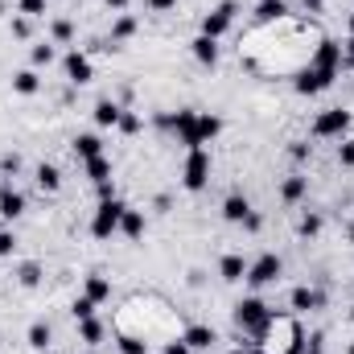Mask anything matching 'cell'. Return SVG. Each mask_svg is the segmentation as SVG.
<instances>
[{
    "instance_id": "1",
    "label": "cell",
    "mask_w": 354,
    "mask_h": 354,
    "mask_svg": "<svg viewBox=\"0 0 354 354\" xmlns=\"http://www.w3.org/2000/svg\"><path fill=\"white\" fill-rule=\"evenodd\" d=\"M235 326H239L243 334H252V342L264 346L268 334H272V326H276V309H268L260 297H243V301L235 305Z\"/></svg>"
},
{
    "instance_id": "2",
    "label": "cell",
    "mask_w": 354,
    "mask_h": 354,
    "mask_svg": "<svg viewBox=\"0 0 354 354\" xmlns=\"http://www.w3.org/2000/svg\"><path fill=\"white\" fill-rule=\"evenodd\" d=\"M206 181H210V153L206 149H189L185 153V169H181V185L189 194H198V189H206Z\"/></svg>"
},
{
    "instance_id": "3",
    "label": "cell",
    "mask_w": 354,
    "mask_h": 354,
    "mask_svg": "<svg viewBox=\"0 0 354 354\" xmlns=\"http://www.w3.org/2000/svg\"><path fill=\"white\" fill-rule=\"evenodd\" d=\"M124 202L120 198H111V202H99V210H95V218H91V235L95 239H111L115 231H120V218H124Z\"/></svg>"
},
{
    "instance_id": "4",
    "label": "cell",
    "mask_w": 354,
    "mask_h": 354,
    "mask_svg": "<svg viewBox=\"0 0 354 354\" xmlns=\"http://www.w3.org/2000/svg\"><path fill=\"white\" fill-rule=\"evenodd\" d=\"M346 132H351V111H346V107H330V111H322V115L313 120V136H317V140H334V136L342 140Z\"/></svg>"
},
{
    "instance_id": "5",
    "label": "cell",
    "mask_w": 354,
    "mask_h": 354,
    "mask_svg": "<svg viewBox=\"0 0 354 354\" xmlns=\"http://www.w3.org/2000/svg\"><path fill=\"white\" fill-rule=\"evenodd\" d=\"M280 272H284V260H280L276 252H264L260 260L248 264V276H243V280H248L252 288H264V284H272V280H280Z\"/></svg>"
},
{
    "instance_id": "6",
    "label": "cell",
    "mask_w": 354,
    "mask_h": 354,
    "mask_svg": "<svg viewBox=\"0 0 354 354\" xmlns=\"http://www.w3.org/2000/svg\"><path fill=\"white\" fill-rule=\"evenodd\" d=\"M235 12H239V4H235V0H223L218 8H210V12L202 17V33L218 41V37H223V33L231 29V21H235Z\"/></svg>"
},
{
    "instance_id": "7",
    "label": "cell",
    "mask_w": 354,
    "mask_h": 354,
    "mask_svg": "<svg viewBox=\"0 0 354 354\" xmlns=\"http://www.w3.org/2000/svg\"><path fill=\"white\" fill-rule=\"evenodd\" d=\"M334 79H338L334 66H313V62H309V71H301V79H297V91H301V95H317V91L330 87Z\"/></svg>"
},
{
    "instance_id": "8",
    "label": "cell",
    "mask_w": 354,
    "mask_h": 354,
    "mask_svg": "<svg viewBox=\"0 0 354 354\" xmlns=\"http://www.w3.org/2000/svg\"><path fill=\"white\" fill-rule=\"evenodd\" d=\"M62 71H66V79H71L75 87H87L91 79H95V66H91V58L83 50H71V54L62 58Z\"/></svg>"
},
{
    "instance_id": "9",
    "label": "cell",
    "mask_w": 354,
    "mask_h": 354,
    "mask_svg": "<svg viewBox=\"0 0 354 354\" xmlns=\"http://www.w3.org/2000/svg\"><path fill=\"white\" fill-rule=\"evenodd\" d=\"M169 128L177 132V140L185 145V153L189 149H202V140H198V111H177Z\"/></svg>"
},
{
    "instance_id": "10",
    "label": "cell",
    "mask_w": 354,
    "mask_h": 354,
    "mask_svg": "<svg viewBox=\"0 0 354 354\" xmlns=\"http://www.w3.org/2000/svg\"><path fill=\"white\" fill-rule=\"evenodd\" d=\"M322 301H326V297H322V292H313L309 284H297V288L288 292V309H292V313H309V309H317Z\"/></svg>"
},
{
    "instance_id": "11",
    "label": "cell",
    "mask_w": 354,
    "mask_h": 354,
    "mask_svg": "<svg viewBox=\"0 0 354 354\" xmlns=\"http://www.w3.org/2000/svg\"><path fill=\"white\" fill-rule=\"evenodd\" d=\"M189 54H194L202 66H214V62H218V41H214V37H206V33H198V37L189 41Z\"/></svg>"
},
{
    "instance_id": "12",
    "label": "cell",
    "mask_w": 354,
    "mask_h": 354,
    "mask_svg": "<svg viewBox=\"0 0 354 354\" xmlns=\"http://www.w3.org/2000/svg\"><path fill=\"white\" fill-rule=\"evenodd\" d=\"M181 342H185L189 351H210V346L218 342V334H214L210 326H189V330L181 334Z\"/></svg>"
},
{
    "instance_id": "13",
    "label": "cell",
    "mask_w": 354,
    "mask_h": 354,
    "mask_svg": "<svg viewBox=\"0 0 354 354\" xmlns=\"http://www.w3.org/2000/svg\"><path fill=\"white\" fill-rule=\"evenodd\" d=\"M305 189H309V177H301V174L284 177V181H280V202H284V206H297V202L305 198Z\"/></svg>"
},
{
    "instance_id": "14",
    "label": "cell",
    "mask_w": 354,
    "mask_h": 354,
    "mask_svg": "<svg viewBox=\"0 0 354 354\" xmlns=\"http://www.w3.org/2000/svg\"><path fill=\"white\" fill-rule=\"evenodd\" d=\"M248 214H252V202H248L243 194H227V198H223V218H227V223H243Z\"/></svg>"
},
{
    "instance_id": "15",
    "label": "cell",
    "mask_w": 354,
    "mask_h": 354,
    "mask_svg": "<svg viewBox=\"0 0 354 354\" xmlns=\"http://www.w3.org/2000/svg\"><path fill=\"white\" fill-rule=\"evenodd\" d=\"M218 276H223L227 284H239V280L248 276V260H243V256H235V252H231V256H223V260H218Z\"/></svg>"
},
{
    "instance_id": "16",
    "label": "cell",
    "mask_w": 354,
    "mask_h": 354,
    "mask_svg": "<svg viewBox=\"0 0 354 354\" xmlns=\"http://www.w3.org/2000/svg\"><path fill=\"white\" fill-rule=\"evenodd\" d=\"M313 66H334V71H342V46L326 37V41L317 46V54H313Z\"/></svg>"
},
{
    "instance_id": "17",
    "label": "cell",
    "mask_w": 354,
    "mask_h": 354,
    "mask_svg": "<svg viewBox=\"0 0 354 354\" xmlns=\"http://www.w3.org/2000/svg\"><path fill=\"white\" fill-rule=\"evenodd\" d=\"M120 115H124V107H120L115 99H99V103H95V124H99V128H115Z\"/></svg>"
},
{
    "instance_id": "18",
    "label": "cell",
    "mask_w": 354,
    "mask_h": 354,
    "mask_svg": "<svg viewBox=\"0 0 354 354\" xmlns=\"http://www.w3.org/2000/svg\"><path fill=\"white\" fill-rule=\"evenodd\" d=\"M25 214V194H17V189H0V218H21Z\"/></svg>"
},
{
    "instance_id": "19",
    "label": "cell",
    "mask_w": 354,
    "mask_h": 354,
    "mask_svg": "<svg viewBox=\"0 0 354 354\" xmlns=\"http://www.w3.org/2000/svg\"><path fill=\"white\" fill-rule=\"evenodd\" d=\"M75 157H83V161L103 157V140H99L95 132H79V136H75Z\"/></svg>"
},
{
    "instance_id": "20",
    "label": "cell",
    "mask_w": 354,
    "mask_h": 354,
    "mask_svg": "<svg viewBox=\"0 0 354 354\" xmlns=\"http://www.w3.org/2000/svg\"><path fill=\"white\" fill-rule=\"evenodd\" d=\"M83 292H87L95 305H103V301L111 297V280H107L103 272H91V276H87V288H83Z\"/></svg>"
},
{
    "instance_id": "21",
    "label": "cell",
    "mask_w": 354,
    "mask_h": 354,
    "mask_svg": "<svg viewBox=\"0 0 354 354\" xmlns=\"http://www.w3.org/2000/svg\"><path fill=\"white\" fill-rule=\"evenodd\" d=\"M132 33H136V17H132V12H120L115 25H111V50H115L120 41H128Z\"/></svg>"
},
{
    "instance_id": "22",
    "label": "cell",
    "mask_w": 354,
    "mask_h": 354,
    "mask_svg": "<svg viewBox=\"0 0 354 354\" xmlns=\"http://www.w3.org/2000/svg\"><path fill=\"white\" fill-rule=\"evenodd\" d=\"M218 132H223V120H218V115H206V111H198V140H202V149H206V145H210Z\"/></svg>"
},
{
    "instance_id": "23",
    "label": "cell",
    "mask_w": 354,
    "mask_h": 354,
    "mask_svg": "<svg viewBox=\"0 0 354 354\" xmlns=\"http://www.w3.org/2000/svg\"><path fill=\"white\" fill-rule=\"evenodd\" d=\"M37 189H41V194H58V189H62V174H58V169H54V165H37Z\"/></svg>"
},
{
    "instance_id": "24",
    "label": "cell",
    "mask_w": 354,
    "mask_h": 354,
    "mask_svg": "<svg viewBox=\"0 0 354 354\" xmlns=\"http://www.w3.org/2000/svg\"><path fill=\"white\" fill-rule=\"evenodd\" d=\"M120 231H124L128 239H145V214H140V210H124Z\"/></svg>"
},
{
    "instance_id": "25",
    "label": "cell",
    "mask_w": 354,
    "mask_h": 354,
    "mask_svg": "<svg viewBox=\"0 0 354 354\" xmlns=\"http://www.w3.org/2000/svg\"><path fill=\"white\" fill-rule=\"evenodd\" d=\"M12 91H17V95H37V91H41L37 71H17V75H12Z\"/></svg>"
},
{
    "instance_id": "26",
    "label": "cell",
    "mask_w": 354,
    "mask_h": 354,
    "mask_svg": "<svg viewBox=\"0 0 354 354\" xmlns=\"http://www.w3.org/2000/svg\"><path fill=\"white\" fill-rule=\"evenodd\" d=\"M50 338H54V334H50V326H46V322H33V326H29V334H25V342H29L33 351H50Z\"/></svg>"
},
{
    "instance_id": "27",
    "label": "cell",
    "mask_w": 354,
    "mask_h": 354,
    "mask_svg": "<svg viewBox=\"0 0 354 354\" xmlns=\"http://www.w3.org/2000/svg\"><path fill=\"white\" fill-rule=\"evenodd\" d=\"M284 12H288L284 0H260V4H256V21H280Z\"/></svg>"
},
{
    "instance_id": "28",
    "label": "cell",
    "mask_w": 354,
    "mask_h": 354,
    "mask_svg": "<svg viewBox=\"0 0 354 354\" xmlns=\"http://www.w3.org/2000/svg\"><path fill=\"white\" fill-rule=\"evenodd\" d=\"M50 37H54L58 46H71V41H75V25H71L66 17H54V21H50Z\"/></svg>"
},
{
    "instance_id": "29",
    "label": "cell",
    "mask_w": 354,
    "mask_h": 354,
    "mask_svg": "<svg viewBox=\"0 0 354 354\" xmlns=\"http://www.w3.org/2000/svg\"><path fill=\"white\" fill-rule=\"evenodd\" d=\"M322 227H326V218H322L317 210H309V214L297 223V235H301V239H313V235H322Z\"/></svg>"
},
{
    "instance_id": "30",
    "label": "cell",
    "mask_w": 354,
    "mask_h": 354,
    "mask_svg": "<svg viewBox=\"0 0 354 354\" xmlns=\"http://www.w3.org/2000/svg\"><path fill=\"white\" fill-rule=\"evenodd\" d=\"M79 342H83V346H99V342H103V326H99L95 317L79 322Z\"/></svg>"
},
{
    "instance_id": "31",
    "label": "cell",
    "mask_w": 354,
    "mask_h": 354,
    "mask_svg": "<svg viewBox=\"0 0 354 354\" xmlns=\"http://www.w3.org/2000/svg\"><path fill=\"white\" fill-rule=\"evenodd\" d=\"M83 165H87V177L95 185H99V181H111V161H107V157H91Z\"/></svg>"
},
{
    "instance_id": "32",
    "label": "cell",
    "mask_w": 354,
    "mask_h": 354,
    "mask_svg": "<svg viewBox=\"0 0 354 354\" xmlns=\"http://www.w3.org/2000/svg\"><path fill=\"white\" fill-rule=\"evenodd\" d=\"M17 280H21V288H37L41 284V264H21L17 268Z\"/></svg>"
},
{
    "instance_id": "33",
    "label": "cell",
    "mask_w": 354,
    "mask_h": 354,
    "mask_svg": "<svg viewBox=\"0 0 354 354\" xmlns=\"http://www.w3.org/2000/svg\"><path fill=\"white\" fill-rule=\"evenodd\" d=\"M54 58H58V50H54L50 41H41V46H33V50H29V62H33V66H50Z\"/></svg>"
},
{
    "instance_id": "34",
    "label": "cell",
    "mask_w": 354,
    "mask_h": 354,
    "mask_svg": "<svg viewBox=\"0 0 354 354\" xmlns=\"http://www.w3.org/2000/svg\"><path fill=\"white\" fill-rule=\"evenodd\" d=\"M115 128H120V132H124V136H136V132H140V128H145V120H140V115H136V111H124V115H120V124H115Z\"/></svg>"
},
{
    "instance_id": "35",
    "label": "cell",
    "mask_w": 354,
    "mask_h": 354,
    "mask_svg": "<svg viewBox=\"0 0 354 354\" xmlns=\"http://www.w3.org/2000/svg\"><path fill=\"white\" fill-rule=\"evenodd\" d=\"M120 354H149V342L136 338V334H124L120 338Z\"/></svg>"
},
{
    "instance_id": "36",
    "label": "cell",
    "mask_w": 354,
    "mask_h": 354,
    "mask_svg": "<svg viewBox=\"0 0 354 354\" xmlns=\"http://www.w3.org/2000/svg\"><path fill=\"white\" fill-rule=\"evenodd\" d=\"M71 313H75V322H87V317H95V301H91L87 292H83V297L71 305Z\"/></svg>"
},
{
    "instance_id": "37",
    "label": "cell",
    "mask_w": 354,
    "mask_h": 354,
    "mask_svg": "<svg viewBox=\"0 0 354 354\" xmlns=\"http://www.w3.org/2000/svg\"><path fill=\"white\" fill-rule=\"evenodd\" d=\"M338 165H342V169H354V136H342V145H338Z\"/></svg>"
},
{
    "instance_id": "38",
    "label": "cell",
    "mask_w": 354,
    "mask_h": 354,
    "mask_svg": "<svg viewBox=\"0 0 354 354\" xmlns=\"http://www.w3.org/2000/svg\"><path fill=\"white\" fill-rule=\"evenodd\" d=\"M288 157H292L297 165H305V161L313 157V145H309V140H292V149H288Z\"/></svg>"
},
{
    "instance_id": "39",
    "label": "cell",
    "mask_w": 354,
    "mask_h": 354,
    "mask_svg": "<svg viewBox=\"0 0 354 354\" xmlns=\"http://www.w3.org/2000/svg\"><path fill=\"white\" fill-rule=\"evenodd\" d=\"M21 17H46V0H17Z\"/></svg>"
},
{
    "instance_id": "40",
    "label": "cell",
    "mask_w": 354,
    "mask_h": 354,
    "mask_svg": "<svg viewBox=\"0 0 354 354\" xmlns=\"http://www.w3.org/2000/svg\"><path fill=\"white\" fill-rule=\"evenodd\" d=\"M17 169H21V157L17 153H4L0 157V174H17Z\"/></svg>"
},
{
    "instance_id": "41",
    "label": "cell",
    "mask_w": 354,
    "mask_h": 354,
    "mask_svg": "<svg viewBox=\"0 0 354 354\" xmlns=\"http://www.w3.org/2000/svg\"><path fill=\"white\" fill-rule=\"evenodd\" d=\"M12 248H17V235L12 231H0V256H12Z\"/></svg>"
},
{
    "instance_id": "42",
    "label": "cell",
    "mask_w": 354,
    "mask_h": 354,
    "mask_svg": "<svg viewBox=\"0 0 354 354\" xmlns=\"http://www.w3.org/2000/svg\"><path fill=\"white\" fill-rule=\"evenodd\" d=\"M177 0H149V12H174Z\"/></svg>"
},
{
    "instance_id": "43",
    "label": "cell",
    "mask_w": 354,
    "mask_h": 354,
    "mask_svg": "<svg viewBox=\"0 0 354 354\" xmlns=\"http://www.w3.org/2000/svg\"><path fill=\"white\" fill-rule=\"evenodd\" d=\"M12 37H29V17H17L12 21Z\"/></svg>"
},
{
    "instance_id": "44",
    "label": "cell",
    "mask_w": 354,
    "mask_h": 354,
    "mask_svg": "<svg viewBox=\"0 0 354 354\" xmlns=\"http://www.w3.org/2000/svg\"><path fill=\"white\" fill-rule=\"evenodd\" d=\"M95 189H99V202H111V198H115V185H111V181H99Z\"/></svg>"
},
{
    "instance_id": "45",
    "label": "cell",
    "mask_w": 354,
    "mask_h": 354,
    "mask_svg": "<svg viewBox=\"0 0 354 354\" xmlns=\"http://www.w3.org/2000/svg\"><path fill=\"white\" fill-rule=\"evenodd\" d=\"M165 354H189V346L181 338H174V342H165Z\"/></svg>"
},
{
    "instance_id": "46",
    "label": "cell",
    "mask_w": 354,
    "mask_h": 354,
    "mask_svg": "<svg viewBox=\"0 0 354 354\" xmlns=\"http://www.w3.org/2000/svg\"><path fill=\"white\" fill-rule=\"evenodd\" d=\"M243 227H248V231H260V227H264V218H260V214H256V210H252V214H248V218H243Z\"/></svg>"
},
{
    "instance_id": "47",
    "label": "cell",
    "mask_w": 354,
    "mask_h": 354,
    "mask_svg": "<svg viewBox=\"0 0 354 354\" xmlns=\"http://www.w3.org/2000/svg\"><path fill=\"white\" fill-rule=\"evenodd\" d=\"M153 206H157V210H161V214H165V210H169V206H174V198H169V194H161V198H157V202H153Z\"/></svg>"
},
{
    "instance_id": "48",
    "label": "cell",
    "mask_w": 354,
    "mask_h": 354,
    "mask_svg": "<svg viewBox=\"0 0 354 354\" xmlns=\"http://www.w3.org/2000/svg\"><path fill=\"white\" fill-rule=\"evenodd\" d=\"M305 8L309 12H326V0H305Z\"/></svg>"
},
{
    "instance_id": "49",
    "label": "cell",
    "mask_w": 354,
    "mask_h": 354,
    "mask_svg": "<svg viewBox=\"0 0 354 354\" xmlns=\"http://www.w3.org/2000/svg\"><path fill=\"white\" fill-rule=\"evenodd\" d=\"M107 8H111V12H124V8H128V0H107Z\"/></svg>"
},
{
    "instance_id": "50",
    "label": "cell",
    "mask_w": 354,
    "mask_h": 354,
    "mask_svg": "<svg viewBox=\"0 0 354 354\" xmlns=\"http://www.w3.org/2000/svg\"><path fill=\"white\" fill-rule=\"evenodd\" d=\"M346 29H351V33H354V17H351V25H346Z\"/></svg>"
},
{
    "instance_id": "51",
    "label": "cell",
    "mask_w": 354,
    "mask_h": 354,
    "mask_svg": "<svg viewBox=\"0 0 354 354\" xmlns=\"http://www.w3.org/2000/svg\"><path fill=\"white\" fill-rule=\"evenodd\" d=\"M346 354H354V342H351V346H346Z\"/></svg>"
},
{
    "instance_id": "52",
    "label": "cell",
    "mask_w": 354,
    "mask_h": 354,
    "mask_svg": "<svg viewBox=\"0 0 354 354\" xmlns=\"http://www.w3.org/2000/svg\"><path fill=\"white\" fill-rule=\"evenodd\" d=\"M351 322H354V305H351Z\"/></svg>"
},
{
    "instance_id": "53",
    "label": "cell",
    "mask_w": 354,
    "mask_h": 354,
    "mask_svg": "<svg viewBox=\"0 0 354 354\" xmlns=\"http://www.w3.org/2000/svg\"><path fill=\"white\" fill-rule=\"evenodd\" d=\"M351 243H354V227H351Z\"/></svg>"
},
{
    "instance_id": "54",
    "label": "cell",
    "mask_w": 354,
    "mask_h": 354,
    "mask_svg": "<svg viewBox=\"0 0 354 354\" xmlns=\"http://www.w3.org/2000/svg\"><path fill=\"white\" fill-rule=\"evenodd\" d=\"M231 354H248V351H231Z\"/></svg>"
}]
</instances>
